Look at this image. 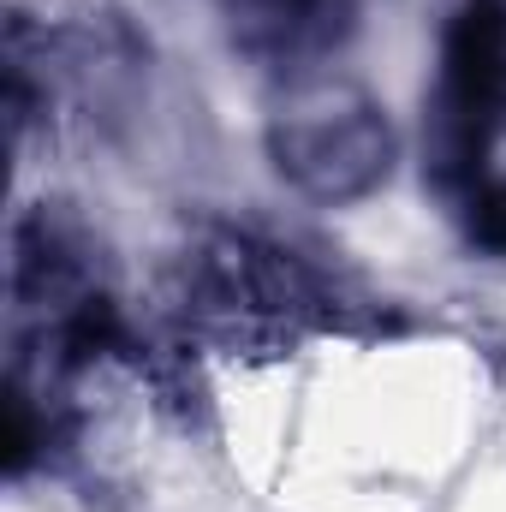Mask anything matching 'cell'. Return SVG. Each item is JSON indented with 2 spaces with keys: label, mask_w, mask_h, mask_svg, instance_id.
I'll use <instances>...</instances> for the list:
<instances>
[{
  "label": "cell",
  "mask_w": 506,
  "mask_h": 512,
  "mask_svg": "<svg viewBox=\"0 0 506 512\" xmlns=\"http://www.w3.org/2000/svg\"><path fill=\"white\" fill-rule=\"evenodd\" d=\"M423 179L447 215L506 191V0H459L441 30L423 102Z\"/></svg>",
  "instance_id": "6da1fadb"
},
{
  "label": "cell",
  "mask_w": 506,
  "mask_h": 512,
  "mask_svg": "<svg viewBox=\"0 0 506 512\" xmlns=\"http://www.w3.org/2000/svg\"><path fill=\"white\" fill-rule=\"evenodd\" d=\"M185 316L227 346H286L340 322V286L292 245L215 227L185 251Z\"/></svg>",
  "instance_id": "7a4b0ae2"
},
{
  "label": "cell",
  "mask_w": 506,
  "mask_h": 512,
  "mask_svg": "<svg viewBox=\"0 0 506 512\" xmlns=\"http://www.w3.org/2000/svg\"><path fill=\"white\" fill-rule=\"evenodd\" d=\"M268 161L310 203H364L399 161L393 120L376 96L340 72L280 78L268 108Z\"/></svg>",
  "instance_id": "3957f363"
},
{
  "label": "cell",
  "mask_w": 506,
  "mask_h": 512,
  "mask_svg": "<svg viewBox=\"0 0 506 512\" xmlns=\"http://www.w3.org/2000/svg\"><path fill=\"white\" fill-rule=\"evenodd\" d=\"M233 54L274 78L322 72L358 30V0H215Z\"/></svg>",
  "instance_id": "277c9868"
}]
</instances>
